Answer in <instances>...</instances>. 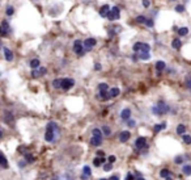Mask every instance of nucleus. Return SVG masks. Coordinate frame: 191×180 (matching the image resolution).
Masks as SVG:
<instances>
[{
	"label": "nucleus",
	"mask_w": 191,
	"mask_h": 180,
	"mask_svg": "<svg viewBox=\"0 0 191 180\" xmlns=\"http://www.w3.org/2000/svg\"><path fill=\"white\" fill-rule=\"evenodd\" d=\"M152 112L157 116H162V115L169 112V107H168L164 101H158L157 105H154L153 108H152Z\"/></svg>",
	"instance_id": "1"
},
{
	"label": "nucleus",
	"mask_w": 191,
	"mask_h": 180,
	"mask_svg": "<svg viewBox=\"0 0 191 180\" xmlns=\"http://www.w3.org/2000/svg\"><path fill=\"white\" fill-rule=\"evenodd\" d=\"M55 130H56L55 122H49V124H47V127H46V134H45V140H46L47 142H53Z\"/></svg>",
	"instance_id": "2"
},
{
	"label": "nucleus",
	"mask_w": 191,
	"mask_h": 180,
	"mask_svg": "<svg viewBox=\"0 0 191 180\" xmlns=\"http://www.w3.org/2000/svg\"><path fill=\"white\" fill-rule=\"evenodd\" d=\"M73 51L79 57L84 55V53H85V49H84V42H81L80 40L75 41V42H73Z\"/></svg>",
	"instance_id": "3"
},
{
	"label": "nucleus",
	"mask_w": 191,
	"mask_h": 180,
	"mask_svg": "<svg viewBox=\"0 0 191 180\" xmlns=\"http://www.w3.org/2000/svg\"><path fill=\"white\" fill-rule=\"evenodd\" d=\"M120 17V11L118 7H113V9L110 11V13L108 15V19L110 20V21H113V20H118Z\"/></svg>",
	"instance_id": "4"
},
{
	"label": "nucleus",
	"mask_w": 191,
	"mask_h": 180,
	"mask_svg": "<svg viewBox=\"0 0 191 180\" xmlns=\"http://www.w3.org/2000/svg\"><path fill=\"white\" fill-rule=\"evenodd\" d=\"M75 86V80L73 79H69V78H65L62 80V90L68 91L69 88H72Z\"/></svg>",
	"instance_id": "5"
},
{
	"label": "nucleus",
	"mask_w": 191,
	"mask_h": 180,
	"mask_svg": "<svg viewBox=\"0 0 191 180\" xmlns=\"http://www.w3.org/2000/svg\"><path fill=\"white\" fill-rule=\"evenodd\" d=\"M96 44H97V41H96L94 38H86V40L84 41V49H85V51H90V50L94 47Z\"/></svg>",
	"instance_id": "6"
},
{
	"label": "nucleus",
	"mask_w": 191,
	"mask_h": 180,
	"mask_svg": "<svg viewBox=\"0 0 191 180\" xmlns=\"http://www.w3.org/2000/svg\"><path fill=\"white\" fill-rule=\"evenodd\" d=\"M135 146H136V149H140V150L145 149V147H147V138H144V137H139V138H136Z\"/></svg>",
	"instance_id": "7"
},
{
	"label": "nucleus",
	"mask_w": 191,
	"mask_h": 180,
	"mask_svg": "<svg viewBox=\"0 0 191 180\" xmlns=\"http://www.w3.org/2000/svg\"><path fill=\"white\" fill-rule=\"evenodd\" d=\"M46 72H47V70L45 67H39V68H37V70H33V71H31V76H33V78H39V76L46 74Z\"/></svg>",
	"instance_id": "8"
},
{
	"label": "nucleus",
	"mask_w": 191,
	"mask_h": 180,
	"mask_svg": "<svg viewBox=\"0 0 191 180\" xmlns=\"http://www.w3.org/2000/svg\"><path fill=\"white\" fill-rule=\"evenodd\" d=\"M131 138V133H130L128 130H123V131H120V134H119V141L122 143H124V142H127V141Z\"/></svg>",
	"instance_id": "9"
},
{
	"label": "nucleus",
	"mask_w": 191,
	"mask_h": 180,
	"mask_svg": "<svg viewBox=\"0 0 191 180\" xmlns=\"http://www.w3.org/2000/svg\"><path fill=\"white\" fill-rule=\"evenodd\" d=\"M8 32H9V24H8L5 20H3V21H1V29H0V33H1L3 37H5L7 34H8Z\"/></svg>",
	"instance_id": "10"
},
{
	"label": "nucleus",
	"mask_w": 191,
	"mask_h": 180,
	"mask_svg": "<svg viewBox=\"0 0 191 180\" xmlns=\"http://www.w3.org/2000/svg\"><path fill=\"white\" fill-rule=\"evenodd\" d=\"M130 117H131V109L130 108H124L122 112H120V118L124 120V121H128Z\"/></svg>",
	"instance_id": "11"
},
{
	"label": "nucleus",
	"mask_w": 191,
	"mask_h": 180,
	"mask_svg": "<svg viewBox=\"0 0 191 180\" xmlns=\"http://www.w3.org/2000/svg\"><path fill=\"white\" fill-rule=\"evenodd\" d=\"M110 5H108V4H105V5L101 7V9H100V16L101 17H108V15L110 13Z\"/></svg>",
	"instance_id": "12"
},
{
	"label": "nucleus",
	"mask_w": 191,
	"mask_h": 180,
	"mask_svg": "<svg viewBox=\"0 0 191 180\" xmlns=\"http://www.w3.org/2000/svg\"><path fill=\"white\" fill-rule=\"evenodd\" d=\"M90 145H92V146H94V147L101 146V145H102V138L93 136L92 138H90Z\"/></svg>",
	"instance_id": "13"
},
{
	"label": "nucleus",
	"mask_w": 191,
	"mask_h": 180,
	"mask_svg": "<svg viewBox=\"0 0 191 180\" xmlns=\"http://www.w3.org/2000/svg\"><path fill=\"white\" fill-rule=\"evenodd\" d=\"M3 51H4V57H5L7 61H8V62H12V61H13V54H12V51H11L8 47H3Z\"/></svg>",
	"instance_id": "14"
},
{
	"label": "nucleus",
	"mask_w": 191,
	"mask_h": 180,
	"mask_svg": "<svg viewBox=\"0 0 191 180\" xmlns=\"http://www.w3.org/2000/svg\"><path fill=\"white\" fill-rule=\"evenodd\" d=\"M143 46H144V44H143V42H136L135 45H134V51H135V53H139V51H140V53H142V50H143Z\"/></svg>",
	"instance_id": "15"
},
{
	"label": "nucleus",
	"mask_w": 191,
	"mask_h": 180,
	"mask_svg": "<svg viewBox=\"0 0 191 180\" xmlns=\"http://www.w3.org/2000/svg\"><path fill=\"white\" fill-rule=\"evenodd\" d=\"M172 46H173V49H176V50L181 49V46H182V42H181V40H178V38H176V40H173V42H172Z\"/></svg>",
	"instance_id": "16"
},
{
	"label": "nucleus",
	"mask_w": 191,
	"mask_h": 180,
	"mask_svg": "<svg viewBox=\"0 0 191 180\" xmlns=\"http://www.w3.org/2000/svg\"><path fill=\"white\" fill-rule=\"evenodd\" d=\"M170 175H172V172H170L168 168H162V170L160 171V176L161 177H165V179H166V177H169Z\"/></svg>",
	"instance_id": "17"
},
{
	"label": "nucleus",
	"mask_w": 191,
	"mask_h": 180,
	"mask_svg": "<svg viewBox=\"0 0 191 180\" xmlns=\"http://www.w3.org/2000/svg\"><path fill=\"white\" fill-rule=\"evenodd\" d=\"M109 93H110L111 99H113V97H117L118 95H119V93H120V90H119V88H117V87H114V88H111Z\"/></svg>",
	"instance_id": "18"
},
{
	"label": "nucleus",
	"mask_w": 191,
	"mask_h": 180,
	"mask_svg": "<svg viewBox=\"0 0 191 180\" xmlns=\"http://www.w3.org/2000/svg\"><path fill=\"white\" fill-rule=\"evenodd\" d=\"M165 67H166V65H165V62H162V61H158V62L156 63V70H157V71H162V70H165Z\"/></svg>",
	"instance_id": "19"
},
{
	"label": "nucleus",
	"mask_w": 191,
	"mask_h": 180,
	"mask_svg": "<svg viewBox=\"0 0 191 180\" xmlns=\"http://www.w3.org/2000/svg\"><path fill=\"white\" fill-rule=\"evenodd\" d=\"M165 127H166V124L162 122V124H160V125H154L153 130H154V133H158V131H161L162 129H165Z\"/></svg>",
	"instance_id": "20"
},
{
	"label": "nucleus",
	"mask_w": 191,
	"mask_h": 180,
	"mask_svg": "<svg viewBox=\"0 0 191 180\" xmlns=\"http://www.w3.org/2000/svg\"><path fill=\"white\" fill-rule=\"evenodd\" d=\"M39 65H41V63H39V59H37V58H35V59H31V61H30V67H31V68H39Z\"/></svg>",
	"instance_id": "21"
},
{
	"label": "nucleus",
	"mask_w": 191,
	"mask_h": 180,
	"mask_svg": "<svg viewBox=\"0 0 191 180\" xmlns=\"http://www.w3.org/2000/svg\"><path fill=\"white\" fill-rule=\"evenodd\" d=\"M25 160H26V163H33V162L35 160V158L31 155L30 152H26V154H25Z\"/></svg>",
	"instance_id": "22"
},
{
	"label": "nucleus",
	"mask_w": 191,
	"mask_h": 180,
	"mask_svg": "<svg viewBox=\"0 0 191 180\" xmlns=\"http://www.w3.org/2000/svg\"><path fill=\"white\" fill-rule=\"evenodd\" d=\"M100 99L109 100V99H111V96H110V93H108V91L106 92H100Z\"/></svg>",
	"instance_id": "23"
},
{
	"label": "nucleus",
	"mask_w": 191,
	"mask_h": 180,
	"mask_svg": "<svg viewBox=\"0 0 191 180\" xmlns=\"http://www.w3.org/2000/svg\"><path fill=\"white\" fill-rule=\"evenodd\" d=\"M62 80L63 79H55L53 82V87L54 88H62Z\"/></svg>",
	"instance_id": "24"
},
{
	"label": "nucleus",
	"mask_w": 191,
	"mask_h": 180,
	"mask_svg": "<svg viewBox=\"0 0 191 180\" xmlns=\"http://www.w3.org/2000/svg\"><path fill=\"white\" fill-rule=\"evenodd\" d=\"M98 90H100V92H106L109 90V86L106 83H101V84H98Z\"/></svg>",
	"instance_id": "25"
},
{
	"label": "nucleus",
	"mask_w": 191,
	"mask_h": 180,
	"mask_svg": "<svg viewBox=\"0 0 191 180\" xmlns=\"http://www.w3.org/2000/svg\"><path fill=\"white\" fill-rule=\"evenodd\" d=\"M185 131H186V126L185 125H178V126H177V133L178 134H185Z\"/></svg>",
	"instance_id": "26"
},
{
	"label": "nucleus",
	"mask_w": 191,
	"mask_h": 180,
	"mask_svg": "<svg viewBox=\"0 0 191 180\" xmlns=\"http://www.w3.org/2000/svg\"><path fill=\"white\" fill-rule=\"evenodd\" d=\"M102 133L105 134L106 137H109V136H110V134H111V129L108 126V125H105V126L102 127Z\"/></svg>",
	"instance_id": "27"
},
{
	"label": "nucleus",
	"mask_w": 191,
	"mask_h": 180,
	"mask_svg": "<svg viewBox=\"0 0 191 180\" xmlns=\"http://www.w3.org/2000/svg\"><path fill=\"white\" fill-rule=\"evenodd\" d=\"M147 17H145V16H138V17H136V22H139V24H145V22H147Z\"/></svg>",
	"instance_id": "28"
},
{
	"label": "nucleus",
	"mask_w": 191,
	"mask_h": 180,
	"mask_svg": "<svg viewBox=\"0 0 191 180\" xmlns=\"http://www.w3.org/2000/svg\"><path fill=\"white\" fill-rule=\"evenodd\" d=\"M139 58L143 59V61H148L151 58V55H149V53H140L139 54Z\"/></svg>",
	"instance_id": "29"
},
{
	"label": "nucleus",
	"mask_w": 191,
	"mask_h": 180,
	"mask_svg": "<svg viewBox=\"0 0 191 180\" xmlns=\"http://www.w3.org/2000/svg\"><path fill=\"white\" fill-rule=\"evenodd\" d=\"M0 162H1V167H3V168H8V162H7V158H5V155H4V154L1 155V160H0Z\"/></svg>",
	"instance_id": "30"
},
{
	"label": "nucleus",
	"mask_w": 191,
	"mask_h": 180,
	"mask_svg": "<svg viewBox=\"0 0 191 180\" xmlns=\"http://www.w3.org/2000/svg\"><path fill=\"white\" fill-rule=\"evenodd\" d=\"M182 171H183V174H185V175L190 176V175H191V166H188V164H187V166H185Z\"/></svg>",
	"instance_id": "31"
},
{
	"label": "nucleus",
	"mask_w": 191,
	"mask_h": 180,
	"mask_svg": "<svg viewBox=\"0 0 191 180\" xmlns=\"http://www.w3.org/2000/svg\"><path fill=\"white\" fill-rule=\"evenodd\" d=\"M83 175H86V176H90V175H92V171H90V168L88 167V166H85V167L83 168Z\"/></svg>",
	"instance_id": "32"
},
{
	"label": "nucleus",
	"mask_w": 191,
	"mask_h": 180,
	"mask_svg": "<svg viewBox=\"0 0 191 180\" xmlns=\"http://www.w3.org/2000/svg\"><path fill=\"white\" fill-rule=\"evenodd\" d=\"M182 140H183V142H185L186 145H191V137L190 136H186V134H183Z\"/></svg>",
	"instance_id": "33"
},
{
	"label": "nucleus",
	"mask_w": 191,
	"mask_h": 180,
	"mask_svg": "<svg viewBox=\"0 0 191 180\" xmlns=\"http://www.w3.org/2000/svg\"><path fill=\"white\" fill-rule=\"evenodd\" d=\"M188 33V28H179L178 29V34L179 36H186Z\"/></svg>",
	"instance_id": "34"
},
{
	"label": "nucleus",
	"mask_w": 191,
	"mask_h": 180,
	"mask_svg": "<svg viewBox=\"0 0 191 180\" xmlns=\"http://www.w3.org/2000/svg\"><path fill=\"white\" fill-rule=\"evenodd\" d=\"M5 121L8 122V124H11V121H13V116L11 115L9 112H5Z\"/></svg>",
	"instance_id": "35"
},
{
	"label": "nucleus",
	"mask_w": 191,
	"mask_h": 180,
	"mask_svg": "<svg viewBox=\"0 0 191 180\" xmlns=\"http://www.w3.org/2000/svg\"><path fill=\"white\" fill-rule=\"evenodd\" d=\"M93 164H94V167H100V166L102 164V163H101V159H100V156H96L94 160H93Z\"/></svg>",
	"instance_id": "36"
},
{
	"label": "nucleus",
	"mask_w": 191,
	"mask_h": 180,
	"mask_svg": "<svg viewBox=\"0 0 191 180\" xmlns=\"http://www.w3.org/2000/svg\"><path fill=\"white\" fill-rule=\"evenodd\" d=\"M13 12H15V8L13 7H7V11H5V13H7V16H12L13 15Z\"/></svg>",
	"instance_id": "37"
},
{
	"label": "nucleus",
	"mask_w": 191,
	"mask_h": 180,
	"mask_svg": "<svg viewBox=\"0 0 191 180\" xmlns=\"http://www.w3.org/2000/svg\"><path fill=\"white\" fill-rule=\"evenodd\" d=\"M93 136L102 138V133H101V130H100V129H93Z\"/></svg>",
	"instance_id": "38"
},
{
	"label": "nucleus",
	"mask_w": 191,
	"mask_h": 180,
	"mask_svg": "<svg viewBox=\"0 0 191 180\" xmlns=\"http://www.w3.org/2000/svg\"><path fill=\"white\" fill-rule=\"evenodd\" d=\"M149 50H151V46H149L148 44H144V46H143V50H142V53H149Z\"/></svg>",
	"instance_id": "39"
},
{
	"label": "nucleus",
	"mask_w": 191,
	"mask_h": 180,
	"mask_svg": "<svg viewBox=\"0 0 191 180\" xmlns=\"http://www.w3.org/2000/svg\"><path fill=\"white\" fill-rule=\"evenodd\" d=\"M176 11H177V12H179V13L185 12V7H183V5H177L176 7Z\"/></svg>",
	"instance_id": "40"
},
{
	"label": "nucleus",
	"mask_w": 191,
	"mask_h": 180,
	"mask_svg": "<svg viewBox=\"0 0 191 180\" xmlns=\"http://www.w3.org/2000/svg\"><path fill=\"white\" fill-rule=\"evenodd\" d=\"M115 160H117V158H115L114 155H110L108 158V162H109V163H111V164H113V163H115Z\"/></svg>",
	"instance_id": "41"
},
{
	"label": "nucleus",
	"mask_w": 191,
	"mask_h": 180,
	"mask_svg": "<svg viewBox=\"0 0 191 180\" xmlns=\"http://www.w3.org/2000/svg\"><path fill=\"white\" fill-rule=\"evenodd\" d=\"M111 167H113L111 163H106V164H104V170H105V171H110Z\"/></svg>",
	"instance_id": "42"
},
{
	"label": "nucleus",
	"mask_w": 191,
	"mask_h": 180,
	"mask_svg": "<svg viewBox=\"0 0 191 180\" xmlns=\"http://www.w3.org/2000/svg\"><path fill=\"white\" fill-rule=\"evenodd\" d=\"M186 86H187L188 88H191V75L187 76V79H186Z\"/></svg>",
	"instance_id": "43"
},
{
	"label": "nucleus",
	"mask_w": 191,
	"mask_h": 180,
	"mask_svg": "<svg viewBox=\"0 0 191 180\" xmlns=\"http://www.w3.org/2000/svg\"><path fill=\"white\" fill-rule=\"evenodd\" d=\"M174 162H176L177 164H181L182 162H183V158H182V156H177V158H176V160H174Z\"/></svg>",
	"instance_id": "44"
},
{
	"label": "nucleus",
	"mask_w": 191,
	"mask_h": 180,
	"mask_svg": "<svg viewBox=\"0 0 191 180\" xmlns=\"http://www.w3.org/2000/svg\"><path fill=\"white\" fill-rule=\"evenodd\" d=\"M145 25H147V26H149V28H152V26H153V20H147Z\"/></svg>",
	"instance_id": "45"
},
{
	"label": "nucleus",
	"mask_w": 191,
	"mask_h": 180,
	"mask_svg": "<svg viewBox=\"0 0 191 180\" xmlns=\"http://www.w3.org/2000/svg\"><path fill=\"white\" fill-rule=\"evenodd\" d=\"M143 5H144L145 8H147V7L151 5V1H149V0H143Z\"/></svg>",
	"instance_id": "46"
},
{
	"label": "nucleus",
	"mask_w": 191,
	"mask_h": 180,
	"mask_svg": "<svg viewBox=\"0 0 191 180\" xmlns=\"http://www.w3.org/2000/svg\"><path fill=\"white\" fill-rule=\"evenodd\" d=\"M127 124H128V126H130V127L135 126V121H134V120H128V121H127Z\"/></svg>",
	"instance_id": "47"
},
{
	"label": "nucleus",
	"mask_w": 191,
	"mask_h": 180,
	"mask_svg": "<svg viewBox=\"0 0 191 180\" xmlns=\"http://www.w3.org/2000/svg\"><path fill=\"white\" fill-rule=\"evenodd\" d=\"M97 156H105V152L101 151V150H98V151H97Z\"/></svg>",
	"instance_id": "48"
},
{
	"label": "nucleus",
	"mask_w": 191,
	"mask_h": 180,
	"mask_svg": "<svg viewBox=\"0 0 191 180\" xmlns=\"http://www.w3.org/2000/svg\"><path fill=\"white\" fill-rule=\"evenodd\" d=\"M126 180H134V176H132V174H127V176H126Z\"/></svg>",
	"instance_id": "49"
},
{
	"label": "nucleus",
	"mask_w": 191,
	"mask_h": 180,
	"mask_svg": "<svg viewBox=\"0 0 191 180\" xmlns=\"http://www.w3.org/2000/svg\"><path fill=\"white\" fill-rule=\"evenodd\" d=\"M94 68H96V70H97V71H100V70H101V65H100V63H96Z\"/></svg>",
	"instance_id": "50"
},
{
	"label": "nucleus",
	"mask_w": 191,
	"mask_h": 180,
	"mask_svg": "<svg viewBox=\"0 0 191 180\" xmlns=\"http://www.w3.org/2000/svg\"><path fill=\"white\" fill-rule=\"evenodd\" d=\"M109 180H119V177H118V176H115V175H114V176H111Z\"/></svg>",
	"instance_id": "51"
},
{
	"label": "nucleus",
	"mask_w": 191,
	"mask_h": 180,
	"mask_svg": "<svg viewBox=\"0 0 191 180\" xmlns=\"http://www.w3.org/2000/svg\"><path fill=\"white\" fill-rule=\"evenodd\" d=\"M88 177H89V176H86V175H81V179H83V180H88Z\"/></svg>",
	"instance_id": "52"
},
{
	"label": "nucleus",
	"mask_w": 191,
	"mask_h": 180,
	"mask_svg": "<svg viewBox=\"0 0 191 180\" xmlns=\"http://www.w3.org/2000/svg\"><path fill=\"white\" fill-rule=\"evenodd\" d=\"M136 180H145L144 177H142V176H139V177H136Z\"/></svg>",
	"instance_id": "53"
},
{
	"label": "nucleus",
	"mask_w": 191,
	"mask_h": 180,
	"mask_svg": "<svg viewBox=\"0 0 191 180\" xmlns=\"http://www.w3.org/2000/svg\"><path fill=\"white\" fill-rule=\"evenodd\" d=\"M166 180H173V179H172V177L169 176V177H166Z\"/></svg>",
	"instance_id": "54"
},
{
	"label": "nucleus",
	"mask_w": 191,
	"mask_h": 180,
	"mask_svg": "<svg viewBox=\"0 0 191 180\" xmlns=\"http://www.w3.org/2000/svg\"><path fill=\"white\" fill-rule=\"evenodd\" d=\"M101 180H109V179H101Z\"/></svg>",
	"instance_id": "55"
}]
</instances>
